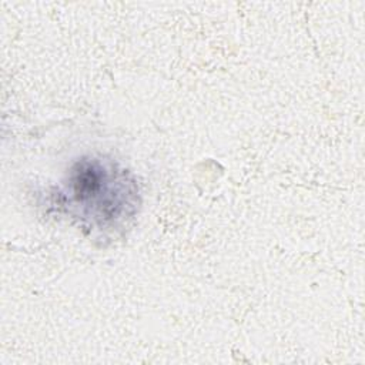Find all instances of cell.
<instances>
[{
    "instance_id": "1",
    "label": "cell",
    "mask_w": 365,
    "mask_h": 365,
    "mask_svg": "<svg viewBox=\"0 0 365 365\" xmlns=\"http://www.w3.org/2000/svg\"><path fill=\"white\" fill-rule=\"evenodd\" d=\"M133 188L113 165L100 160H83L73 167L66 194H70L68 204L80 210L84 218L91 215L104 224L121 218L124 205H131Z\"/></svg>"
}]
</instances>
